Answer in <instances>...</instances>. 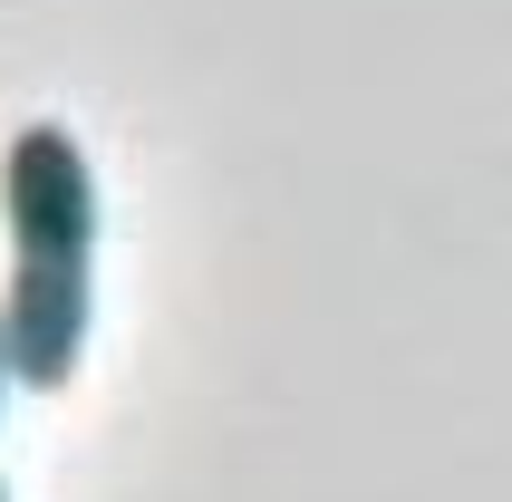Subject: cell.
Segmentation results:
<instances>
[{"instance_id":"cell-2","label":"cell","mask_w":512,"mask_h":502,"mask_svg":"<svg viewBox=\"0 0 512 502\" xmlns=\"http://www.w3.org/2000/svg\"><path fill=\"white\" fill-rule=\"evenodd\" d=\"M0 406H10V348H0Z\"/></svg>"},{"instance_id":"cell-3","label":"cell","mask_w":512,"mask_h":502,"mask_svg":"<svg viewBox=\"0 0 512 502\" xmlns=\"http://www.w3.org/2000/svg\"><path fill=\"white\" fill-rule=\"evenodd\" d=\"M0 502H10V483H0Z\"/></svg>"},{"instance_id":"cell-1","label":"cell","mask_w":512,"mask_h":502,"mask_svg":"<svg viewBox=\"0 0 512 502\" xmlns=\"http://www.w3.org/2000/svg\"><path fill=\"white\" fill-rule=\"evenodd\" d=\"M0 223H10V290H0V348L10 387L58 396L87 358L97 319V174L68 126H20L0 155Z\"/></svg>"}]
</instances>
